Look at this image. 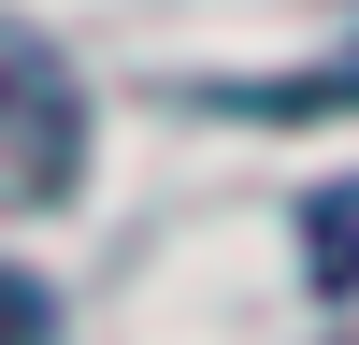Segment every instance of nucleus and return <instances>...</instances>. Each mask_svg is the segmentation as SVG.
<instances>
[{"label":"nucleus","instance_id":"f257e3e1","mask_svg":"<svg viewBox=\"0 0 359 345\" xmlns=\"http://www.w3.org/2000/svg\"><path fill=\"white\" fill-rule=\"evenodd\" d=\"M72 158H86L72 86H57L29 43H0V187H15V201H57V187H72Z\"/></svg>","mask_w":359,"mask_h":345},{"label":"nucleus","instance_id":"f03ea898","mask_svg":"<svg viewBox=\"0 0 359 345\" xmlns=\"http://www.w3.org/2000/svg\"><path fill=\"white\" fill-rule=\"evenodd\" d=\"M359 273V201H331V216H316V288H345Z\"/></svg>","mask_w":359,"mask_h":345}]
</instances>
